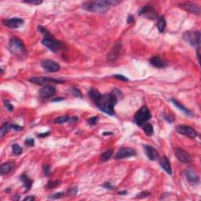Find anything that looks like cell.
Segmentation results:
<instances>
[{
	"label": "cell",
	"instance_id": "29",
	"mask_svg": "<svg viewBox=\"0 0 201 201\" xmlns=\"http://www.w3.org/2000/svg\"><path fill=\"white\" fill-rule=\"evenodd\" d=\"M12 152L13 154L15 155H19L22 153L23 152V149L20 145L18 144H14L12 145Z\"/></svg>",
	"mask_w": 201,
	"mask_h": 201
},
{
	"label": "cell",
	"instance_id": "21",
	"mask_svg": "<svg viewBox=\"0 0 201 201\" xmlns=\"http://www.w3.org/2000/svg\"><path fill=\"white\" fill-rule=\"evenodd\" d=\"M15 167V163L14 162H6V163H3L0 167V173L2 175H5V174H9V172L13 171Z\"/></svg>",
	"mask_w": 201,
	"mask_h": 201
},
{
	"label": "cell",
	"instance_id": "44",
	"mask_svg": "<svg viewBox=\"0 0 201 201\" xmlns=\"http://www.w3.org/2000/svg\"><path fill=\"white\" fill-rule=\"evenodd\" d=\"M133 20H134V17H133V16L131 15V14H130V15L128 16V17H127V24H131L132 22L133 21Z\"/></svg>",
	"mask_w": 201,
	"mask_h": 201
},
{
	"label": "cell",
	"instance_id": "42",
	"mask_svg": "<svg viewBox=\"0 0 201 201\" xmlns=\"http://www.w3.org/2000/svg\"><path fill=\"white\" fill-rule=\"evenodd\" d=\"M102 187L105 188H106V189H109V190H112L114 189V186H113L112 185H111L110 182H105V184H103L102 185Z\"/></svg>",
	"mask_w": 201,
	"mask_h": 201
},
{
	"label": "cell",
	"instance_id": "22",
	"mask_svg": "<svg viewBox=\"0 0 201 201\" xmlns=\"http://www.w3.org/2000/svg\"><path fill=\"white\" fill-rule=\"evenodd\" d=\"M171 101L174 104V106H176V108H177L178 109H180L181 111H183V112L185 113V114H186L187 116H193V112H192L189 109H188L186 107H185L183 105H182V104H181L177 100H176V99H174V98H171Z\"/></svg>",
	"mask_w": 201,
	"mask_h": 201
},
{
	"label": "cell",
	"instance_id": "8",
	"mask_svg": "<svg viewBox=\"0 0 201 201\" xmlns=\"http://www.w3.org/2000/svg\"><path fill=\"white\" fill-rule=\"evenodd\" d=\"M176 130L178 133L185 136L188 137V138H191V139H194L197 137V131L193 128L192 127L188 125H178L176 127Z\"/></svg>",
	"mask_w": 201,
	"mask_h": 201
},
{
	"label": "cell",
	"instance_id": "10",
	"mask_svg": "<svg viewBox=\"0 0 201 201\" xmlns=\"http://www.w3.org/2000/svg\"><path fill=\"white\" fill-rule=\"evenodd\" d=\"M41 66L44 70L48 72H57L61 68V66L57 62L49 59H45L42 61Z\"/></svg>",
	"mask_w": 201,
	"mask_h": 201
},
{
	"label": "cell",
	"instance_id": "38",
	"mask_svg": "<svg viewBox=\"0 0 201 201\" xmlns=\"http://www.w3.org/2000/svg\"><path fill=\"white\" fill-rule=\"evenodd\" d=\"M97 120H98V117L97 116H93V117L90 118L89 119H88V123L90 124V125H96L97 122Z\"/></svg>",
	"mask_w": 201,
	"mask_h": 201
},
{
	"label": "cell",
	"instance_id": "11",
	"mask_svg": "<svg viewBox=\"0 0 201 201\" xmlns=\"http://www.w3.org/2000/svg\"><path fill=\"white\" fill-rule=\"evenodd\" d=\"M136 155V150L132 148H121L117 151L115 155V159L116 160H122L125 158H130V157Z\"/></svg>",
	"mask_w": 201,
	"mask_h": 201
},
{
	"label": "cell",
	"instance_id": "14",
	"mask_svg": "<svg viewBox=\"0 0 201 201\" xmlns=\"http://www.w3.org/2000/svg\"><path fill=\"white\" fill-rule=\"evenodd\" d=\"M56 93V89L51 85H45L39 91V95L42 99H48L53 97Z\"/></svg>",
	"mask_w": 201,
	"mask_h": 201
},
{
	"label": "cell",
	"instance_id": "16",
	"mask_svg": "<svg viewBox=\"0 0 201 201\" xmlns=\"http://www.w3.org/2000/svg\"><path fill=\"white\" fill-rule=\"evenodd\" d=\"M122 52V45L120 42H117L114 45L111 51L107 55V59L109 61H115L121 54Z\"/></svg>",
	"mask_w": 201,
	"mask_h": 201
},
{
	"label": "cell",
	"instance_id": "30",
	"mask_svg": "<svg viewBox=\"0 0 201 201\" xmlns=\"http://www.w3.org/2000/svg\"><path fill=\"white\" fill-rule=\"evenodd\" d=\"M70 120V117L68 116H60V117L56 118V119L53 120V122L54 123H58V124H61V123H64V122H69Z\"/></svg>",
	"mask_w": 201,
	"mask_h": 201
},
{
	"label": "cell",
	"instance_id": "40",
	"mask_svg": "<svg viewBox=\"0 0 201 201\" xmlns=\"http://www.w3.org/2000/svg\"><path fill=\"white\" fill-rule=\"evenodd\" d=\"M77 192H78L77 187H73V188H69V190L68 191V196H75L77 193Z\"/></svg>",
	"mask_w": 201,
	"mask_h": 201
},
{
	"label": "cell",
	"instance_id": "6",
	"mask_svg": "<svg viewBox=\"0 0 201 201\" xmlns=\"http://www.w3.org/2000/svg\"><path fill=\"white\" fill-rule=\"evenodd\" d=\"M184 40L192 46H199L200 44V31H188L184 34Z\"/></svg>",
	"mask_w": 201,
	"mask_h": 201
},
{
	"label": "cell",
	"instance_id": "51",
	"mask_svg": "<svg viewBox=\"0 0 201 201\" xmlns=\"http://www.w3.org/2000/svg\"><path fill=\"white\" fill-rule=\"evenodd\" d=\"M0 70H1V75H3V69L1 68Z\"/></svg>",
	"mask_w": 201,
	"mask_h": 201
},
{
	"label": "cell",
	"instance_id": "3",
	"mask_svg": "<svg viewBox=\"0 0 201 201\" xmlns=\"http://www.w3.org/2000/svg\"><path fill=\"white\" fill-rule=\"evenodd\" d=\"M38 30L39 32L43 35L42 44L46 46L49 50H50L53 53H57L63 48L62 42L57 40L54 36L48 30H46V28L42 26H38Z\"/></svg>",
	"mask_w": 201,
	"mask_h": 201
},
{
	"label": "cell",
	"instance_id": "41",
	"mask_svg": "<svg viewBox=\"0 0 201 201\" xmlns=\"http://www.w3.org/2000/svg\"><path fill=\"white\" fill-rule=\"evenodd\" d=\"M113 77H114V78L122 80V81H123V82H128L129 81L128 79L122 75H116H116H113Z\"/></svg>",
	"mask_w": 201,
	"mask_h": 201
},
{
	"label": "cell",
	"instance_id": "39",
	"mask_svg": "<svg viewBox=\"0 0 201 201\" xmlns=\"http://www.w3.org/2000/svg\"><path fill=\"white\" fill-rule=\"evenodd\" d=\"M24 144H26L27 146H29V147L34 146L35 140L33 139V138H27V139L24 141Z\"/></svg>",
	"mask_w": 201,
	"mask_h": 201
},
{
	"label": "cell",
	"instance_id": "9",
	"mask_svg": "<svg viewBox=\"0 0 201 201\" xmlns=\"http://www.w3.org/2000/svg\"><path fill=\"white\" fill-rule=\"evenodd\" d=\"M138 14L140 16H143V17L149 19V20H156L158 18L156 11L152 6H149V5L143 6L139 10Z\"/></svg>",
	"mask_w": 201,
	"mask_h": 201
},
{
	"label": "cell",
	"instance_id": "27",
	"mask_svg": "<svg viewBox=\"0 0 201 201\" xmlns=\"http://www.w3.org/2000/svg\"><path fill=\"white\" fill-rule=\"evenodd\" d=\"M143 130L147 136H152L154 133V129L152 124L145 123L142 126Z\"/></svg>",
	"mask_w": 201,
	"mask_h": 201
},
{
	"label": "cell",
	"instance_id": "24",
	"mask_svg": "<svg viewBox=\"0 0 201 201\" xmlns=\"http://www.w3.org/2000/svg\"><path fill=\"white\" fill-rule=\"evenodd\" d=\"M88 95L90 97L91 100H93V102L96 105L97 102L99 100V99H100V97H101L102 94L95 88H90L89 92H88Z\"/></svg>",
	"mask_w": 201,
	"mask_h": 201
},
{
	"label": "cell",
	"instance_id": "36",
	"mask_svg": "<svg viewBox=\"0 0 201 201\" xmlns=\"http://www.w3.org/2000/svg\"><path fill=\"white\" fill-rule=\"evenodd\" d=\"M24 3H28V4H31V5H40L42 3V0H26V1H24Z\"/></svg>",
	"mask_w": 201,
	"mask_h": 201
},
{
	"label": "cell",
	"instance_id": "45",
	"mask_svg": "<svg viewBox=\"0 0 201 201\" xmlns=\"http://www.w3.org/2000/svg\"><path fill=\"white\" fill-rule=\"evenodd\" d=\"M35 196H27V197H25L24 199H23V200H24V201H28V200L33 201V200H35Z\"/></svg>",
	"mask_w": 201,
	"mask_h": 201
},
{
	"label": "cell",
	"instance_id": "7",
	"mask_svg": "<svg viewBox=\"0 0 201 201\" xmlns=\"http://www.w3.org/2000/svg\"><path fill=\"white\" fill-rule=\"evenodd\" d=\"M29 82L38 85H50V83H57V84H61L64 83V80L57 79L54 78H50V77H31L30 78Z\"/></svg>",
	"mask_w": 201,
	"mask_h": 201
},
{
	"label": "cell",
	"instance_id": "33",
	"mask_svg": "<svg viewBox=\"0 0 201 201\" xmlns=\"http://www.w3.org/2000/svg\"><path fill=\"white\" fill-rule=\"evenodd\" d=\"M61 184V181H53V182H49L48 184L46 185V188H53L55 187L58 186V185Z\"/></svg>",
	"mask_w": 201,
	"mask_h": 201
},
{
	"label": "cell",
	"instance_id": "47",
	"mask_svg": "<svg viewBox=\"0 0 201 201\" xmlns=\"http://www.w3.org/2000/svg\"><path fill=\"white\" fill-rule=\"evenodd\" d=\"M77 120H78V118L72 117V118H70V120H69V122H76Z\"/></svg>",
	"mask_w": 201,
	"mask_h": 201
},
{
	"label": "cell",
	"instance_id": "31",
	"mask_svg": "<svg viewBox=\"0 0 201 201\" xmlns=\"http://www.w3.org/2000/svg\"><path fill=\"white\" fill-rule=\"evenodd\" d=\"M111 94H112L113 95H114L115 97H116V98L118 99V100H121V99L122 98V97H123V94H122V93L121 92V90H119V89H117V88H116V89L113 90L111 91Z\"/></svg>",
	"mask_w": 201,
	"mask_h": 201
},
{
	"label": "cell",
	"instance_id": "25",
	"mask_svg": "<svg viewBox=\"0 0 201 201\" xmlns=\"http://www.w3.org/2000/svg\"><path fill=\"white\" fill-rule=\"evenodd\" d=\"M156 20H157L156 27L157 28H158L159 31L161 33L163 32L165 28H166V20H165V17H163V16H161V17H158Z\"/></svg>",
	"mask_w": 201,
	"mask_h": 201
},
{
	"label": "cell",
	"instance_id": "50",
	"mask_svg": "<svg viewBox=\"0 0 201 201\" xmlns=\"http://www.w3.org/2000/svg\"><path fill=\"white\" fill-rule=\"evenodd\" d=\"M109 134L111 135L112 134V133H108V132H107V133H105H105H103V135H109Z\"/></svg>",
	"mask_w": 201,
	"mask_h": 201
},
{
	"label": "cell",
	"instance_id": "49",
	"mask_svg": "<svg viewBox=\"0 0 201 201\" xmlns=\"http://www.w3.org/2000/svg\"><path fill=\"white\" fill-rule=\"evenodd\" d=\"M118 194H119V195H126V194H127V191H119V193H118Z\"/></svg>",
	"mask_w": 201,
	"mask_h": 201
},
{
	"label": "cell",
	"instance_id": "48",
	"mask_svg": "<svg viewBox=\"0 0 201 201\" xmlns=\"http://www.w3.org/2000/svg\"><path fill=\"white\" fill-rule=\"evenodd\" d=\"M64 98H62V97H60V98H55L53 99V101H61V100H63Z\"/></svg>",
	"mask_w": 201,
	"mask_h": 201
},
{
	"label": "cell",
	"instance_id": "43",
	"mask_svg": "<svg viewBox=\"0 0 201 201\" xmlns=\"http://www.w3.org/2000/svg\"><path fill=\"white\" fill-rule=\"evenodd\" d=\"M43 172L46 176H48L50 173V165H45L43 167Z\"/></svg>",
	"mask_w": 201,
	"mask_h": 201
},
{
	"label": "cell",
	"instance_id": "19",
	"mask_svg": "<svg viewBox=\"0 0 201 201\" xmlns=\"http://www.w3.org/2000/svg\"><path fill=\"white\" fill-rule=\"evenodd\" d=\"M144 152H145L146 155L148 156V158L150 160H152V161H155V160H158L159 159V152H157L156 149L154 147L151 145H146L144 146Z\"/></svg>",
	"mask_w": 201,
	"mask_h": 201
},
{
	"label": "cell",
	"instance_id": "17",
	"mask_svg": "<svg viewBox=\"0 0 201 201\" xmlns=\"http://www.w3.org/2000/svg\"><path fill=\"white\" fill-rule=\"evenodd\" d=\"M24 20L19 17H13V18L4 19L3 20V24L5 26L9 28H17L24 24Z\"/></svg>",
	"mask_w": 201,
	"mask_h": 201
},
{
	"label": "cell",
	"instance_id": "13",
	"mask_svg": "<svg viewBox=\"0 0 201 201\" xmlns=\"http://www.w3.org/2000/svg\"><path fill=\"white\" fill-rule=\"evenodd\" d=\"M174 154L175 156L177 157V160L180 162L184 163H190L193 160H192L191 155L187 152L185 149H181V148H177L174 151Z\"/></svg>",
	"mask_w": 201,
	"mask_h": 201
},
{
	"label": "cell",
	"instance_id": "26",
	"mask_svg": "<svg viewBox=\"0 0 201 201\" xmlns=\"http://www.w3.org/2000/svg\"><path fill=\"white\" fill-rule=\"evenodd\" d=\"M9 130H13V123H10V122H5V123L2 126L1 129H0V136H1V138H3L4 135L6 134Z\"/></svg>",
	"mask_w": 201,
	"mask_h": 201
},
{
	"label": "cell",
	"instance_id": "20",
	"mask_svg": "<svg viewBox=\"0 0 201 201\" xmlns=\"http://www.w3.org/2000/svg\"><path fill=\"white\" fill-rule=\"evenodd\" d=\"M159 163H160V166L168 174L171 175L172 174V169H171V163L166 156H162L159 158Z\"/></svg>",
	"mask_w": 201,
	"mask_h": 201
},
{
	"label": "cell",
	"instance_id": "5",
	"mask_svg": "<svg viewBox=\"0 0 201 201\" xmlns=\"http://www.w3.org/2000/svg\"><path fill=\"white\" fill-rule=\"evenodd\" d=\"M152 118L150 110L147 106H142L133 116V121L139 127H142Z\"/></svg>",
	"mask_w": 201,
	"mask_h": 201
},
{
	"label": "cell",
	"instance_id": "23",
	"mask_svg": "<svg viewBox=\"0 0 201 201\" xmlns=\"http://www.w3.org/2000/svg\"><path fill=\"white\" fill-rule=\"evenodd\" d=\"M20 179L22 182V183H23L24 187L25 188V192L29 191L31 187L32 186V184H33L32 180H31L26 174H22L21 175H20Z\"/></svg>",
	"mask_w": 201,
	"mask_h": 201
},
{
	"label": "cell",
	"instance_id": "15",
	"mask_svg": "<svg viewBox=\"0 0 201 201\" xmlns=\"http://www.w3.org/2000/svg\"><path fill=\"white\" fill-rule=\"evenodd\" d=\"M185 176L186 180L193 185H197L199 182V177L197 173L193 168H188L185 171Z\"/></svg>",
	"mask_w": 201,
	"mask_h": 201
},
{
	"label": "cell",
	"instance_id": "2",
	"mask_svg": "<svg viewBox=\"0 0 201 201\" xmlns=\"http://www.w3.org/2000/svg\"><path fill=\"white\" fill-rule=\"evenodd\" d=\"M117 101L118 99L111 93H110V94H102L96 105L103 112L109 116H114L116 113L114 108L117 104Z\"/></svg>",
	"mask_w": 201,
	"mask_h": 201
},
{
	"label": "cell",
	"instance_id": "34",
	"mask_svg": "<svg viewBox=\"0 0 201 201\" xmlns=\"http://www.w3.org/2000/svg\"><path fill=\"white\" fill-rule=\"evenodd\" d=\"M71 93H72V94H73V95L75 96V97H83L81 91H80L79 90L78 88H76V87L72 88V89L71 90Z\"/></svg>",
	"mask_w": 201,
	"mask_h": 201
},
{
	"label": "cell",
	"instance_id": "4",
	"mask_svg": "<svg viewBox=\"0 0 201 201\" xmlns=\"http://www.w3.org/2000/svg\"><path fill=\"white\" fill-rule=\"evenodd\" d=\"M9 50L13 54L15 55L17 57L20 58V59L25 58L28 56V51H27V49L25 48L23 42L21 39L16 36H13L9 39Z\"/></svg>",
	"mask_w": 201,
	"mask_h": 201
},
{
	"label": "cell",
	"instance_id": "37",
	"mask_svg": "<svg viewBox=\"0 0 201 201\" xmlns=\"http://www.w3.org/2000/svg\"><path fill=\"white\" fill-rule=\"evenodd\" d=\"M3 103H4L5 108H6V109L8 110V111H13V110H14V106H13V105H11L10 103H9V100H4Z\"/></svg>",
	"mask_w": 201,
	"mask_h": 201
},
{
	"label": "cell",
	"instance_id": "46",
	"mask_svg": "<svg viewBox=\"0 0 201 201\" xmlns=\"http://www.w3.org/2000/svg\"><path fill=\"white\" fill-rule=\"evenodd\" d=\"M50 131H47L46 133H39V134H38V137H39V138H45V137L48 136L49 134H50Z\"/></svg>",
	"mask_w": 201,
	"mask_h": 201
},
{
	"label": "cell",
	"instance_id": "18",
	"mask_svg": "<svg viewBox=\"0 0 201 201\" xmlns=\"http://www.w3.org/2000/svg\"><path fill=\"white\" fill-rule=\"evenodd\" d=\"M149 63L157 68H164L168 66L167 61L160 56H153L149 60Z\"/></svg>",
	"mask_w": 201,
	"mask_h": 201
},
{
	"label": "cell",
	"instance_id": "32",
	"mask_svg": "<svg viewBox=\"0 0 201 201\" xmlns=\"http://www.w3.org/2000/svg\"><path fill=\"white\" fill-rule=\"evenodd\" d=\"M151 196V193H149V192H141V193H138V195L136 196V199H144V198H147V197H149V196Z\"/></svg>",
	"mask_w": 201,
	"mask_h": 201
},
{
	"label": "cell",
	"instance_id": "12",
	"mask_svg": "<svg viewBox=\"0 0 201 201\" xmlns=\"http://www.w3.org/2000/svg\"><path fill=\"white\" fill-rule=\"evenodd\" d=\"M179 6L182 9H183L184 10L187 11V12L190 13V14H196V15H200V7L197 4H196V3H192V2H185V3H180Z\"/></svg>",
	"mask_w": 201,
	"mask_h": 201
},
{
	"label": "cell",
	"instance_id": "35",
	"mask_svg": "<svg viewBox=\"0 0 201 201\" xmlns=\"http://www.w3.org/2000/svg\"><path fill=\"white\" fill-rule=\"evenodd\" d=\"M64 196V193H54V194L51 195V196H49V199H60V198L63 197Z\"/></svg>",
	"mask_w": 201,
	"mask_h": 201
},
{
	"label": "cell",
	"instance_id": "28",
	"mask_svg": "<svg viewBox=\"0 0 201 201\" xmlns=\"http://www.w3.org/2000/svg\"><path fill=\"white\" fill-rule=\"evenodd\" d=\"M113 154V151L111 149H108V150H106L105 152L101 154L100 155V160L103 162H106L108 160H109L111 158Z\"/></svg>",
	"mask_w": 201,
	"mask_h": 201
},
{
	"label": "cell",
	"instance_id": "1",
	"mask_svg": "<svg viewBox=\"0 0 201 201\" xmlns=\"http://www.w3.org/2000/svg\"><path fill=\"white\" fill-rule=\"evenodd\" d=\"M120 1L117 0H100V1L85 2L82 5V7L87 11L97 13V14H105L109 9L111 6L119 4Z\"/></svg>",
	"mask_w": 201,
	"mask_h": 201
}]
</instances>
